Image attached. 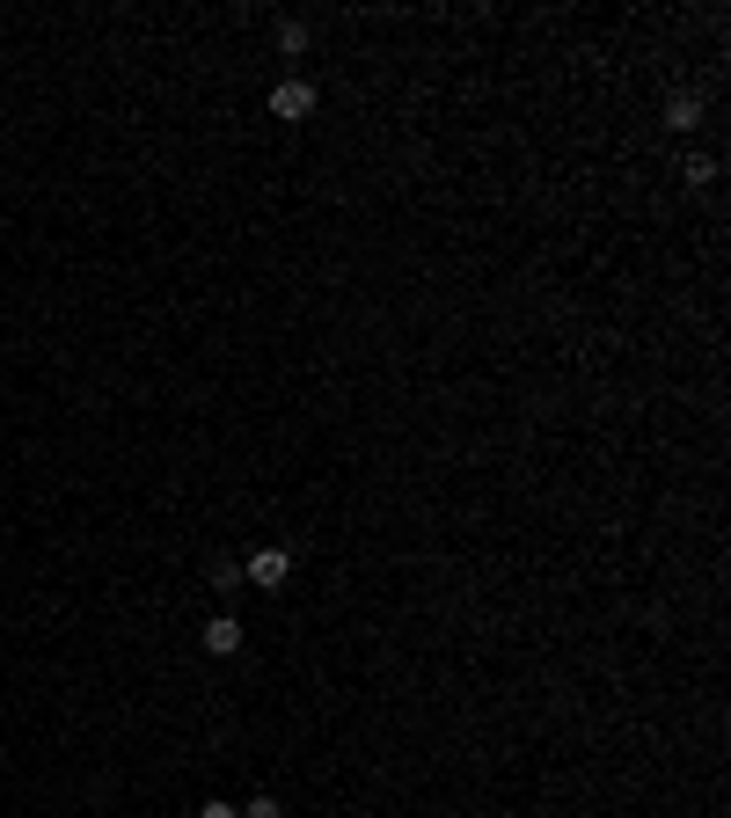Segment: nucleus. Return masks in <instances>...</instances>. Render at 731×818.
Listing matches in <instances>:
<instances>
[{
    "label": "nucleus",
    "mask_w": 731,
    "mask_h": 818,
    "mask_svg": "<svg viewBox=\"0 0 731 818\" xmlns=\"http://www.w3.org/2000/svg\"><path fill=\"white\" fill-rule=\"evenodd\" d=\"M315 81H278L271 88V118H286V124H300V118H315Z\"/></svg>",
    "instance_id": "1"
},
{
    "label": "nucleus",
    "mask_w": 731,
    "mask_h": 818,
    "mask_svg": "<svg viewBox=\"0 0 731 818\" xmlns=\"http://www.w3.org/2000/svg\"><path fill=\"white\" fill-rule=\"evenodd\" d=\"M242 578H249V585H264V592H278V585L292 578V555H286V549H256Z\"/></svg>",
    "instance_id": "2"
},
{
    "label": "nucleus",
    "mask_w": 731,
    "mask_h": 818,
    "mask_svg": "<svg viewBox=\"0 0 731 818\" xmlns=\"http://www.w3.org/2000/svg\"><path fill=\"white\" fill-rule=\"evenodd\" d=\"M205 650H213V658H235V650H242V622H235V614H213V622H205Z\"/></svg>",
    "instance_id": "3"
},
{
    "label": "nucleus",
    "mask_w": 731,
    "mask_h": 818,
    "mask_svg": "<svg viewBox=\"0 0 731 818\" xmlns=\"http://www.w3.org/2000/svg\"><path fill=\"white\" fill-rule=\"evenodd\" d=\"M666 124H673V132H695V124H703V103H695V96H673V103H666Z\"/></svg>",
    "instance_id": "4"
},
{
    "label": "nucleus",
    "mask_w": 731,
    "mask_h": 818,
    "mask_svg": "<svg viewBox=\"0 0 731 818\" xmlns=\"http://www.w3.org/2000/svg\"><path fill=\"white\" fill-rule=\"evenodd\" d=\"M278 51H308V29H300V23H278Z\"/></svg>",
    "instance_id": "5"
},
{
    "label": "nucleus",
    "mask_w": 731,
    "mask_h": 818,
    "mask_svg": "<svg viewBox=\"0 0 731 818\" xmlns=\"http://www.w3.org/2000/svg\"><path fill=\"white\" fill-rule=\"evenodd\" d=\"M242 818H278V796H256V804H249Z\"/></svg>",
    "instance_id": "6"
},
{
    "label": "nucleus",
    "mask_w": 731,
    "mask_h": 818,
    "mask_svg": "<svg viewBox=\"0 0 731 818\" xmlns=\"http://www.w3.org/2000/svg\"><path fill=\"white\" fill-rule=\"evenodd\" d=\"M197 818H242V811H235V804H219V796H213V804H197Z\"/></svg>",
    "instance_id": "7"
}]
</instances>
